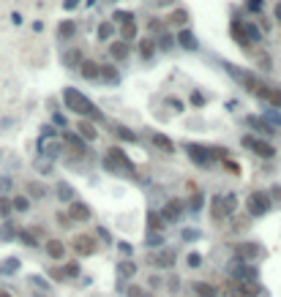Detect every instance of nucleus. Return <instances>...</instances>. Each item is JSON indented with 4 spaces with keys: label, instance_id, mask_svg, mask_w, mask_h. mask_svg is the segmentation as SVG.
<instances>
[{
    "label": "nucleus",
    "instance_id": "f257e3e1",
    "mask_svg": "<svg viewBox=\"0 0 281 297\" xmlns=\"http://www.w3.org/2000/svg\"><path fill=\"white\" fill-rule=\"evenodd\" d=\"M63 101H66V107L71 109L74 115H82V118H93V120H101V109L96 107V104L90 101V98H85V93L74 90V87H68L66 93H63Z\"/></svg>",
    "mask_w": 281,
    "mask_h": 297
},
{
    "label": "nucleus",
    "instance_id": "f03ea898",
    "mask_svg": "<svg viewBox=\"0 0 281 297\" xmlns=\"http://www.w3.org/2000/svg\"><path fill=\"white\" fill-rule=\"evenodd\" d=\"M246 207H249L251 215H265L271 210V196H268L265 191H254V194L249 196V202H246Z\"/></svg>",
    "mask_w": 281,
    "mask_h": 297
},
{
    "label": "nucleus",
    "instance_id": "7ed1b4c3",
    "mask_svg": "<svg viewBox=\"0 0 281 297\" xmlns=\"http://www.w3.org/2000/svg\"><path fill=\"white\" fill-rule=\"evenodd\" d=\"M71 248H74L79 256H90V254H96L98 246H96V240H93L90 235H77V237L71 240Z\"/></svg>",
    "mask_w": 281,
    "mask_h": 297
},
{
    "label": "nucleus",
    "instance_id": "20e7f679",
    "mask_svg": "<svg viewBox=\"0 0 281 297\" xmlns=\"http://www.w3.org/2000/svg\"><path fill=\"white\" fill-rule=\"evenodd\" d=\"M216 205H213V218L219 221V218H227V215H230L232 210H235V196H224V199H221V196H216Z\"/></svg>",
    "mask_w": 281,
    "mask_h": 297
},
{
    "label": "nucleus",
    "instance_id": "39448f33",
    "mask_svg": "<svg viewBox=\"0 0 281 297\" xmlns=\"http://www.w3.org/2000/svg\"><path fill=\"white\" fill-rule=\"evenodd\" d=\"M107 166H109V169H131L128 158L120 153V150H115V148H109V153H107Z\"/></svg>",
    "mask_w": 281,
    "mask_h": 297
},
{
    "label": "nucleus",
    "instance_id": "423d86ee",
    "mask_svg": "<svg viewBox=\"0 0 281 297\" xmlns=\"http://www.w3.org/2000/svg\"><path fill=\"white\" fill-rule=\"evenodd\" d=\"M246 148H251L254 150V153H260L262 158H273V155H276V150L271 148V145H265V142H260V139H246Z\"/></svg>",
    "mask_w": 281,
    "mask_h": 297
},
{
    "label": "nucleus",
    "instance_id": "0eeeda50",
    "mask_svg": "<svg viewBox=\"0 0 281 297\" xmlns=\"http://www.w3.org/2000/svg\"><path fill=\"white\" fill-rule=\"evenodd\" d=\"M180 213H183L180 202H178V199H172V202H167V205H164L161 218H164V221H178V218H180Z\"/></svg>",
    "mask_w": 281,
    "mask_h": 297
},
{
    "label": "nucleus",
    "instance_id": "6e6552de",
    "mask_svg": "<svg viewBox=\"0 0 281 297\" xmlns=\"http://www.w3.org/2000/svg\"><path fill=\"white\" fill-rule=\"evenodd\" d=\"M46 254H49L52 259H63V256H66V246H63L60 240H46Z\"/></svg>",
    "mask_w": 281,
    "mask_h": 297
},
{
    "label": "nucleus",
    "instance_id": "1a4fd4ad",
    "mask_svg": "<svg viewBox=\"0 0 281 297\" xmlns=\"http://www.w3.org/2000/svg\"><path fill=\"white\" fill-rule=\"evenodd\" d=\"M63 139H66V148L71 150V153H77L79 158H82V155H85V145H82L79 139L74 137V134H66V137H63Z\"/></svg>",
    "mask_w": 281,
    "mask_h": 297
},
{
    "label": "nucleus",
    "instance_id": "9d476101",
    "mask_svg": "<svg viewBox=\"0 0 281 297\" xmlns=\"http://www.w3.org/2000/svg\"><path fill=\"white\" fill-rule=\"evenodd\" d=\"M238 256L241 259H254V256H260V248H257V243H243L238 248Z\"/></svg>",
    "mask_w": 281,
    "mask_h": 297
},
{
    "label": "nucleus",
    "instance_id": "9b49d317",
    "mask_svg": "<svg viewBox=\"0 0 281 297\" xmlns=\"http://www.w3.org/2000/svg\"><path fill=\"white\" fill-rule=\"evenodd\" d=\"M68 218H79V221H87V218H90V210H87L85 205H79V202H71V213H68Z\"/></svg>",
    "mask_w": 281,
    "mask_h": 297
},
{
    "label": "nucleus",
    "instance_id": "f8f14e48",
    "mask_svg": "<svg viewBox=\"0 0 281 297\" xmlns=\"http://www.w3.org/2000/svg\"><path fill=\"white\" fill-rule=\"evenodd\" d=\"M189 153L194 155V158H191L194 164H202V166H208V164H210V158H208V150H202V148H194V145H191V148H189Z\"/></svg>",
    "mask_w": 281,
    "mask_h": 297
},
{
    "label": "nucleus",
    "instance_id": "ddd939ff",
    "mask_svg": "<svg viewBox=\"0 0 281 297\" xmlns=\"http://www.w3.org/2000/svg\"><path fill=\"white\" fill-rule=\"evenodd\" d=\"M153 262H156L159 267H164V270H167V267L175 265V254H172V251H164V254H159V256H153Z\"/></svg>",
    "mask_w": 281,
    "mask_h": 297
},
{
    "label": "nucleus",
    "instance_id": "4468645a",
    "mask_svg": "<svg viewBox=\"0 0 281 297\" xmlns=\"http://www.w3.org/2000/svg\"><path fill=\"white\" fill-rule=\"evenodd\" d=\"M109 52H112L115 60H123V57L128 55V44H126V41H115L112 46H109Z\"/></svg>",
    "mask_w": 281,
    "mask_h": 297
},
{
    "label": "nucleus",
    "instance_id": "2eb2a0df",
    "mask_svg": "<svg viewBox=\"0 0 281 297\" xmlns=\"http://www.w3.org/2000/svg\"><path fill=\"white\" fill-rule=\"evenodd\" d=\"M82 77L85 79H98L101 74H98V66L96 63H82Z\"/></svg>",
    "mask_w": 281,
    "mask_h": 297
},
{
    "label": "nucleus",
    "instance_id": "dca6fc26",
    "mask_svg": "<svg viewBox=\"0 0 281 297\" xmlns=\"http://www.w3.org/2000/svg\"><path fill=\"white\" fill-rule=\"evenodd\" d=\"M79 134H82V139H90V142L98 137V134H96V128H93L90 123H79Z\"/></svg>",
    "mask_w": 281,
    "mask_h": 297
},
{
    "label": "nucleus",
    "instance_id": "f3484780",
    "mask_svg": "<svg viewBox=\"0 0 281 297\" xmlns=\"http://www.w3.org/2000/svg\"><path fill=\"white\" fill-rule=\"evenodd\" d=\"M153 142L159 145L161 150H167V153H169V150H172V142H169V139L164 137V134H153Z\"/></svg>",
    "mask_w": 281,
    "mask_h": 297
},
{
    "label": "nucleus",
    "instance_id": "a211bd4d",
    "mask_svg": "<svg viewBox=\"0 0 281 297\" xmlns=\"http://www.w3.org/2000/svg\"><path fill=\"white\" fill-rule=\"evenodd\" d=\"M74 33H77V25H74V22H63V25H60V36L63 38H66V36L71 38Z\"/></svg>",
    "mask_w": 281,
    "mask_h": 297
},
{
    "label": "nucleus",
    "instance_id": "6ab92c4d",
    "mask_svg": "<svg viewBox=\"0 0 281 297\" xmlns=\"http://www.w3.org/2000/svg\"><path fill=\"white\" fill-rule=\"evenodd\" d=\"M197 295L200 297H213V287H210V284H197Z\"/></svg>",
    "mask_w": 281,
    "mask_h": 297
},
{
    "label": "nucleus",
    "instance_id": "aec40b11",
    "mask_svg": "<svg viewBox=\"0 0 281 297\" xmlns=\"http://www.w3.org/2000/svg\"><path fill=\"white\" fill-rule=\"evenodd\" d=\"M101 79H107V82H115V79H118V74H115V68L112 66H101Z\"/></svg>",
    "mask_w": 281,
    "mask_h": 297
},
{
    "label": "nucleus",
    "instance_id": "412c9836",
    "mask_svg": "<svg viewBox=\"0 0 281 297\" xmlns=\"http://www.w3.org/2000/svg\"><path fill=\"white\" fill-rule=\"evenodd\" d=\"M123 36H126V38L137 36V25H134V19H128L126 25H123Z\"/></svg>",
    "mask_w": 281,
    "mask_h": 297
},
{
    "label": "nucleus",
    "instance_id": "4be33fe9",
    "mask_svg": "<svg viewBox=\"0 0 281 297\" xmlns=\"http://www.w3.org/2000/svg\"><path fill=\"white\" fill-rule=\"evenodd\" d=\"M11 202H14L16 210H27V207H30V199H27V196H16V199H11Z\"/></svg>",
    "mask_w": 281,
    "mask_h": 297
},
{
    "label": "nucleus",
    "instance_id": "5701e85b",
    "mask_svg": "<svg viewBox=\"0 0 281 297\" xmlns=\"http://www.w3.org/2000/svg\"><path fill=\"white\" fill-rule=\"evenodd\" d=\"M128 297H150L148 289H139V287H131L128 289Z\"/></svg>",
    "mask_w": 281,
    "mask_h": 297
},
{
    "label": "nucleus",
    "instance_id": "b1692460",
    "mask_svg": "<svg viewBox=\"0 0 281 297\" xmlns=\"http://www.w3.org/2000/svg\"><path fill=\"white\" fill-rule=\"evenodd\" d=\"M115 33V27L112 25H101V30H98V38H104V41H107L109 36H112Z\"/></svg>",
    "mask_w": 281,
    "mask_h": 297
},
{
    "label": "nucleus",
    "instance_id": "393cba45",
    "mask_svg": "<svg viewBox=\"0 0 281 297\" xmlns=\"http://www.w3.org/2000/svg\"><path fill=\"white\" fill-rule=\"evenodd\" d=\"M77 273H79V265L77 262H68L66 270H63V276H77Z\"/></svg>",
    "mask_w": 281,
    "mask_h": 297
},
{
    "label": "nucleus",
    "instance_id": "a878e982",
    "mask_svg": "<svg viewBox=\"0 0 281 297\" xmlns=\"http://www.w3.org/2000/svg\"><path fill=\"white\" fill-rule=\"evenodd\" d=\"M186 19H189V16H186V11H175V14H172V22H175V25H178V22H186Z\"/></svg>",
    "mask_w": 281,
    "mask_h": 297
},
{
    "label": "nucleus",
    "instance_id": "bb28decb",
    "mask_svg": "<svg viewBox=\"0 0 281 297\" xmlns=\"http://www.w3.org/2000/svg\"><path fill=\"white\" fill-rule=\"evenodd\" d=\"M150 52H153V41H142V55L148 57Z\"/></svg>",
    "mask_w": 281,
    "mask_h": 297
},
{
    "label": "nucleus",
    "instance_id": "cd10ccee",
    "mask_svg": "<svg viewBox=\"0 0 281 297\" xmlns=\"http://www.w3.org/2000/svg\"><path fill=\"white\" fill-rule=\"evenodd\" d=\"M249 8L251 11H260L262 8V0H249Z\"/></svg>",
    "mask_w": 281,
    "mask_h": 297
},
{
    "label": "nucleus",
    "instance_id": "c85d7f7f",
    "mask_svg": "<svg viewBox=\"0 0 281 297\" xmlns=\"http://www.w3.org/2000/svg\"><path fill=\"white\" fill-rule=\"evenodd\" d=\"M8 210H11L8 199H0V213H8Z\"/></svg>",
    "mask_w": 281,
    "mask_h": 297
},
{
    "label": "nucleus",
    "instance_id": "c756f323",
    "mask_svg": "<svg viewBox=\"0 0 281 297\" xmlns=\"http://www.w3.org/2000/svg\"><path fill=\"white\" fill-rule=\"evenodd\" d=\"M57 221H60V226H71V218H66V215H57Z\"/></svg>",
    "mask_w": 281,
    "mask_h": 297
},
{
    "label": "nucleus",
    "instance_id": "7c9ffc66",
    "mask_svg": "<svg viewBox=\"0 0 281 297\" xmlns=\"http://www.w3.org/2000/svg\"><path fill=\"white\" fill-rule=\"evenodd\" d=\"M189 265H191V267H197V265H200V256L191 254V256H189Z\"/></svg>",
    "mask_w": 281,
    "mask_h": 297
},
{
    "label": "nucleus",
    "instance_id": "2f4dec72",
    "mask_svg": "<svg viewBox=\"0 0 281 297\" xmlns=\"http://www.w3.org/2000/svg\"><path fill=\"white\" fill-rule=\"evenodd\" d=\"M276 19L281 22V0H279V3H276Z\"/></svg>",
    "mask_w": 281,
    "mask_h": 297
},
{
    "label": "nucleus",
    "instance_id": "473e14b6",
    "mask_svg": "<svg viewBox=\"0 0 281 297\" xmlns=\"http://www.w3.org/2000/svg\"><path fill=\"white\" fill-rule=\"evenodd\" d=\"M0 297H11L8 292H5V289H0Z\"/></svg>",
    "mask_w": 281,
    "mask_h": 297
}]
</instances>
